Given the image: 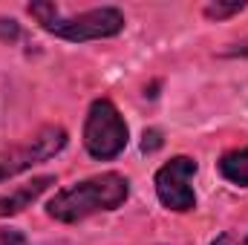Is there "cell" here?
Wrapping results in <instances>:
<instances>
[{
	"label": "cell",
	"mask_w": 248,
	"mask_h": 245,
	"mask_svg": "<svg viewBox=\"0 0 248 245\" xmlns=\"http://www.w3.org/2000/svg\"><path fill=\"white\" fill-rule=\"evenodd\" d=\"M124 199H127V179L119 173H104L61 190L49 202V216L58 222H78L98 211L119 208Z\"/></svg>",
	"instance_id": "cell-1"
},
{
	"label": "cell",
	"mask_w": 248,
	"mask_h": 245,
	"mask_svg": "<svg viewBox=\"0 0 248 245\" xmlns=\"http://www.w3.org/2000/svg\"><path fill=\"white\" fill-rule=\"evenodd\" d=\"M84 144L90 156L95 159H116L127 147V124L110 101L101 98L90 107L87 127H84Z\"/></svg>",
	"instance_id": "cell-2"
},
{
	"label": "cell",
	"mask_w": 248,
	"mask_h": 245,
	"mask_svg": "<svg viewBox=\"0 0 248 245\" xmlns=\"http://www.w3.org/2000/svg\"><path fill=\"white\" fill-rule=\"evenodd\" d=\"M63 144H66V133L61 127H44L29 141L0 150V182H6L9 176H17L20 170L32 168L38 162H46L49 156L63 150Z\"/></svg>",
	"instance_id": "cell-3"
},
{
	"label": "cell",
	"mask_w": 248,
	"mask_h": 245,
	"mask_svg": "<svg viewBox=\"0 0 248 245\" xmlns=\"http://www.w3.org/2000/svg\"><path fill=\"white\" fill-rule=\"evenodd\" d=\"M124 29V17L119 9L101 6V9H90L78 17L69 20H55L49 26V32H55L58 38L66 41H95V38H113Z\"/></svg>",
	"instance_id": "cell-4"
},
{
	"label": "cell",
	"mask_w": 248,
	"mask_h": 245,
	"mask_svg": "<svg viewBox=\"0 0 248 245\" xmlns=\"http://www.w3.org/2000/svg\"><path fill=\"white\" fill-rule=\"evenodd\" d=\"M193 173H196V162L187 156L170 159L156 173V193H159L165 208H170V211H190L193 208V202H196L193 187H190Z\"/></svg>",
	"instance_id": "cell-5"
},
{
	"label": "cell",
	"mask_w": 248,
	"mask_h": 245,
	"mask_svg": "<svg viewBox=\"0 0 248 245\" xmlns=\"http://www.w3.org/2000/svg\"><path fill=\"white\" fill-rule=\"evenodd\" d=\"M52 182H55L52 176H38V179H32V182H26V184H20V187H15V190H9V193H3V196H0V216L20 214L23 208H29Z\"/></svg>",
	"instance_id": "cell-6"
},
{
	"label": "cell",
	"mask_w": 248,
	"mask_h": 245,
	"mask_svg": "<svg viewBox=\"0 0 248 245\" xmlns=\"http://www.w3.org/2000/svg\"><path fill=\"white\" fill-rule=\"evenodd\" d=\"M219 173L234 184H248V147L246 150H234V153L222 156Z\"/></svg>",
	"instance_id": "cell-7"
},
{
	"label": "cell",
	"mask_w": 248,
	"mask_h": 245,
	"mask_svg": "<svg viewBox=\"0 0 248 245\" xmlns=\"http://www.w3.org/2000/svg\"><path fill=\"white\" fill-rule=\"evenodd\" d=\"M29 12H32V15H35V17H38L46 29L58 20V9H55L52 3H35V6H29Z\"/></svg>",
	"instance_id": "cell-8"
},
{
	"label": "cell",
	"mask_w": 248,
	"mask_h": 245,
	"mask_svg": "<svg viewBox=\"0 0 248 245\" xmlns=\"http://www.w3.org/2000/svg\"><path fill=\"white\" fill-rule=\"evenodd\" d=\"M240 9H246L243 0H237V3H211V6L205 9V15H208V17H228V15H234V12H240Z\"/></svg>",
	"instance_id": "cell-9"
},
{
	"label": "cell",
	"mask_w": 248,
	"mask_h": 245,
	"mask_svg": "<svg viewBox=\"0 0 248 245\" xmlns=\"http://www.w3.org/2000/svg\"><path fill=\"white\" fill-rule=\"evenodd\" d=\"M162 147V133L159 130H147L144 133V141H141V150L144 153H153V150H159Z\"/></svg>",
	"instance_id": "cell-10"
},
{
	"label": "cell",
	"mask_w": 248,
	"mask_h": 245,
	"mask_svg": "<svg viewBox=\"0 0 248 245\" xmlns=\"http://www.w3.org/2000/svg\"><path fill=\"white\" fill-rule=\"evenodd\" d=\"M0 245H29V243H26V237L20 231L6 228V231H0Z\"/></svg>",
	"instance_id": "cell-11"
},
{
	"label": "cell",
	"mask_w": 248,
	"mask_h": 245,
	"mask_svg": "<svg viewBox=\"0 0 248 245\" xmlns=\"http://www.w3.org/2000/svg\"><path fill=\"white\" fill-rule=\"evenodd\" d=\"M214 245H248V234L243 237V240H237L234 234H222V237H219Z\"/></svg>",
	"instance_id": "cell-12"
}]
</instances>
